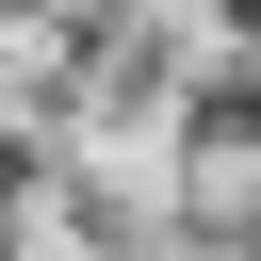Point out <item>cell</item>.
Returning <instances> with one entry per match:
<instances>
[{"instance_id":"cell-1","label":"cell","mask_w":261,"mask_h":261,"mask_svg":"<svg viewBox=\"0 0 261 261\" xmlns=\"http://www.w3.org/2000/svg\"><path fill=\"white\" fill-rule=\"evenodd\" d=\"M179 147H196V163H261V65H212V82L179 98Z\"/></svg>"}]
</instances>
